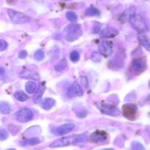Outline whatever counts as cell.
Segmentation results:
<instances>
[{
    "label": "cell",
    "mask_w": 150,
    "mask_h": 150,
    "mask_svg": "<svg viewBox=\"0 0 150 150\" xmlns=\"http://www.w3.org/2000/svg\"><path fill=\"white\" fill-rule=\"evenodd\" d=\"M87 140L86 133L81 134L78 135H73L70 137H64V138H59L56 141H53L50 146L51 148H57V147H63L71 145L77 143H83Z\"/></svg>",
    "instance_id": "cell-1"
},
{
    "label": "cell",
    "mask_w": 150,
    "mask_h": 150,
    "mask_svg": "<svg viewBox=\"0 0 150 150\" xmlns=\"http://www.w3.org/2000/svg\"><path fill=\"white\" fill-rule=\"evenodd\" d=\"M130 24H132V27L139 33H145L148 31L149 28L147 24L146 23L145 20L141 16L132 14L129 18Z\"/></svg>",
    "instance_id": "cell-2"
},
{
    "label": "cell",
    "mask_w": 150,
    "mask_h": 150,
    "mask_svg": "<svg viewBox=\"0 0 150 150\" xmlns=\"http://www.w3.org/2000/svg\"><path fill=\"white\" fill-rule=\"evenodd\" d=\"M8 13L11 21L15 24H24L28 22L30 20V17L27 16V15L14 10H8Z\"/></svg>",
    "instance_id": "cell-3"
},
{
    "label": "cell",
    "mask_w": 150,
    "mask_h": 150,
    "mask_svg": "<svg viewBox=\"0 0 150 150\" xmlns=\"http://www.w3.org/2000/svg\"><path fill=\"white\" fill-rule=\"evenodd\" d=\"M82 35L81 27L79 24H71L66 29V39L69 41H73L78 38Z\"/></svg>",
    "instance_id": "cell-4"
},
{
    "label": "cell",
    "mask_w": 150,
    "mask_h": 150,
    "mask_svg": "<svg viewBox=\"0 0 150 150\" xmlns=\"http://www.w3.org/2000/svg\"><path fill=\"white\" fill-rule=\"evenodd\" d=\"M98 108H99L101 111L105 114L108 115V116H119L121 113L120 110L119 108H116V106L112 105H110V104L107 103H102L98 105Z\"/></svg>",
    "instance_id": "cell-5"
},
{
    "label": "cell",
    "mask_w": 150,
    "mask_h": 150,
    "mask_svg": "<svg viewBox=\"0 0 150 150\" xmlns=\"http://www.w3.org/2000/svg\"><path fill=\"white\" fill-rule=\"evenodd\" d=\"M16 117L18 122L25 123V122H28L33 119V112L29 108H24L16 112Z\"/></svg>",
    "instance_id": "cell-6"
},
{
    "label": "cell",
    "mask_w": 150,
    "mask_h": 150,
    "mask_svg": "<svg viewBox=\"0 0 150 150\" xmlns=\"http://www.w3.org/2000/svg\"><path fill=\"white\" fill-rule=\"evenodd\" d=\"M138 110L136 105L134 104H125L122 107V114L128 119H135L136 112Z\"/></svg>",
    "instance_id": "cell-7"
},
{
    "label": "cell",
    "mask_w": 150,
    "mask_h": 150,
    "mask_svg": "<svg viewBox=\"0 0 150 150\" xmlns=\"http://www.w3.org/2000/svg\"><path fill=\"white\" fill-rule=\"evenodd\" d=\"M68 96L70 98L75 96H81L83 94V91L81 86L77 82H74L68 90Z\"/></svg>",
    "instance_id": "cell-8"
},
{
    "label": "cell",
    "mask_w": 150,
    "mask_h": 150,
    "mask_svg": "<svg viewBox=\"0 0 150 150\" xmlns=\"http://www.w3.org/2000/svg\"><path fill=\"white\" fill-rule=\"evenodd\" d=\"M99 50L105 57H108L112 52V44L110 41H102L99 46Z\"/></svg>",
    "instance_id": "cell-9"
},
{
    "label": "cell",
    "mask_w": 150,
    "mask_h": 150,
    "mask_svg": "<svg viewBox=\"0 0 150 150\" xmlns=\"http://www.w3.org/2000/svg\"><path fill=\"white\" fill-rule=\"evenodd\" d=\"M20 77L22 78L27 79V80H38L40 79L39 75L36 72L30 70V69H26L20 73Z\"/></svg>",
    "instance_id": "cell-10"
},
{
    "label": "cell",
    "mask_w": 150,
    "mask_h": 150,
    "mask_svg": "<svg viewBox=\"0 0 150 150\" xmlns=\"http://www.w3.org/2000/svg\"><path fill=\"white\" fill-rule=\"evenodd\" d=\"M75 126L73 124H66V125H62V126L59 127L55 131L56 135H63L69 133L71 132L74 129Z\"/></svg>",
    "instance_id": "cell-11"
},
{
    "label": "cell",
    "mask_w": 150,
    "mask_h": 150,
    "mask_svg": "<svg viewBox=\"0 0 150 150\" xmlns=\"http://www.w3.org/2000/svg\"><path fill=\"white\" fill-rule=\"evenodd\" d=\"M107 138V134L106 132H103V131H96V132H93L91 136V140L93 142H102V141H105Z\"/></svg>",
    "instance_id": "cell-12"
},
{
    "label": "cell",
    "mask_w": 150,
    "mask_h": 150,
    "mask_svg": "<svg viewBox=\"0 0 150 150\" xmlns=\"http://www.w3.org/2000/svg\"><path fill=\"white\" fill-rule=\"evenodd\" d=\"M119 34V31L112 27H108V28L104 29L101 33V36L102 38H111Z\"/></svg>",
    "instance_id": "cell-13"
},
{
    "label": "cell",
    "mask_w": 150,
    "mask_h": 150,
    "mask_svg": "<svg viewBox=\"0 0 150 150\" xmlns=\"http://www.w3.org/2000/svg\"><path fill=\"white\" fill-rule=\"evenodd\" d=\"M132 67L135 71H141L145 68V63L141 59H135L132 62Z\"/></svg>",
    "instance_id": "cell-14"
},
{
    "label": "cell",
    "mask_w": 150,
    "mask_h": 150,
    "mask_svg": "<svg viewBox=\"0 0 150 150\" xmlns=\"http://www.w3.org/2000/svg\"><path fill=\"white\" fill-rule=\"evenodd\" d=\"M55 105V101L51 98H47L43 101L42 104H41V107L43 109L46 110H49L51 109L54 105Z\"/></svg>",
    "instance_id": "cell-15"
},
{
    "label": "cell",
    "mask_w": 150,
    "mask_h": 150,
    "mask_svg": "<svg viewBox=\"0 0 150 150\" xmlns=\"http://www.w3.org/2000/svg\"><path fill=\"white\" fill-rule=\"evenodd\" d=\"M46 87L44 86H41V87L38 88V90L37 91V92L35 94L34 97H33V101L35 103H39L40 101L41 100V98H42L43 93H44V91H45Z\"/></svg>",
    "instance_id": "cell-16"
},
{
    "label": "cell",
    "mask_w": 150,
    "mask_h": 150,
    "mask_svg": "<svg viewBox=\"0 0 150 150\" xmlns=\"http://www.w3.org/2000/svg\"><path fill=\"white\" fill-rule=\"evenodd\" d=\"M11 111V107L8 102H0V112L2 114H8Z\"/></svg>",
    "instance_id": "cell-17"
},
{
    "label": "cell",
    "mask_w": 150,
    "mask_h": 150,
    "mask_svg": "<svg viewBox=\"0 0 150 150\" xmlns=\"http://www.w3.org/2000/svg\"><path fill=\"white\" fill-rule=\"evenodd\" d=\"M25 88L27 93H33L35 91L36 88H37V85H36V83H34V82H27V83H26Z\"/></svg>",
    "instance_id": "cell-18"
},
{
    "label": "cell",
    "mask_w": 150,
    "mask_h": 150,
    "mask_svg": "<svg viewBox=\"0 0 150 150\" xmlns=\"http://www.w3.org/2000/svg\"><path fill=\"white\" fill-rule=\"evenodd\" d=\"M14 96H15V98L17 100L20 101V102H25V101H27L29 99L28 96L23 91L16 92Z\"/></svg>",
    "instance_id": "cell-19"
},
{
    "label": "cell",
    "mask_w": 150,
    "mask_h": 150,
    "mask_svg": "<svg viewBox=\"0 0 150 150\" xmlns=\"http://www.w3.org/2000/svg\"><path fill=\"white\" fill-rule=\"evenodd\" d=\"M41 143V140L38 138H32L30 139H27L24 141L23 144L24 145H35Z\"/></svg>",
    "instance_id": "cell-20"
},
{
    "label": "cell",
    "mask_w": 150,
    "mask_h": 150,
    "mask_svg": "<svg viewBox=\"0 0 150 150\" xmlns=\"http://www.w3.org/2000/svg\"><path fill=\"white\" fill-rule=\"evenodd\" d=\"M66 67H67V62H66V60H65V59H63V60H62L60 63H57V64L56 65L54 69H55V70L57 71H61L64 70Z\"/></svg>",
    "instance_id": "cell-21"
},
{
    "label": "cell",
    "mask_w": 150,
    "mask_h": 150,
    "mask_svg": "<svg viewBox=\"0 0 150 150\" xmlns=\"http://www.w3.org/2000/svg\"><path fill=\"white\" fill-rule=\"evenodd\" d=\"M139 39L140 41L141 42V44H142V45L144 46L147 50L150 51V42L146 39V38H145L144 36L141 35L139 37Z\"/></svg>",
    "instance_id": "cell-22"
},
{
    "label": "cell",
    "mask_w": 150,
    "mask_h": 150,
    "mask_svg": "<svg viewBox=\"0 0 150 150\" xmlns=\"http://www.w3.org/2000/svg\"><path fill=\"white\" fill-rule=\"evenodd\" d=\"M86 15L88 16H98L99 15V11L95 8H88L86 9Z\"/></svg>",
    "instance_id": "cell-23"
},
{
    "label": "cell",
    "mask_w": 150,
    "mask_h": 150,
    "mask_svg": "<svg viewBox=\"0 0 150 150\" xmlns=\"http://www.w3.org/2000/svg\"><path fill=\"white\" fill-rule=\"evenodd\" d=\"M66 18H68V20L71 21V22H74V21H77V16L75 13L69 11V12L66 13Z\"/></svg>",
    "instance_id": "cell-24"
},
{
    "label": "cell",
    "mask_w": 150,
    "mask_h": 150,
    "mask_svg": "<svg viewBox=\"0 0 150 150\" xmlns=\"http://www.w3.org/2000/svg\"><path fill=\"white\" fill-rule=\"evenodd\" d=\"M34 57L37 60H42L44 58V52L41 50H37L35 52Z\"/></svg>",
    "instance_id": "cell-25"
},
{
    "label": "cell",
    "mask_w": 150,
    "mask_h": 150,
    "mask_svg": "<svg viewBox=\"0 0 150 150\" xmlns=\"http://www.w3.org/2000/svg\"><path fill=\"white\" fill-rule=\"evenodd\" d=\"M70 59L72 62H77L80 60V54L77 51H72L70 54Z\"/></svg>",
    "instance_id": "cell-26"
},
{
    "label": "cell",
    "mask_w": 150,
    "mask_h": 150,
    "mask_svg": "<svg viewBox=\"0 0 150 150\" xmlns=\"http://www.w3.org/2000/svg\"><path fill=\"white\" fill-rule=\"evenodd\" d=\"M132 150H145L144 146L142 144H141L140 143L135 141V142H132Z\"/></svg>",
    "instance_id": "cell-27"
},
{
    "label": "cell",
    "mask_w": 150,
    "mask_h": 150,
    "mask_svg": "<svg viewBox=\"0 0 150 150\" xmlns=\"http://www.w3.org/2000/svg\"><path fill=\"white\" fill-rule=\"evenodd\" d=\"M8 138V133L5 129H0V140L5 141Z\"/></svg>",
    "instance_id": "cell-28"
},
{
    "label": "cell",
    "mask_w": 150,
    "mask_h": 150,
    "mask_svg": "<svg viewBox=\"0 0 150 150\" xmlns=\"http://www.w3.org/2000/svg\"><path fill=\"white\" fill-rule=\"evenodd\" d=\"M8 43L5 40L0 39V52H2L8 48Z\"/></svg>",
    "instance_id": "cell-29"
},
{
    "label": "cell",
    "mask_w": 150,
    "mask_h": 150,
    "mask_svg": "<svg viewBox=\"0 0 150 150\" xmlns=\"http://www.w3.org/2000/svg\"><path fill=\"white\" fill-rule=\"evenodd\" d=\"M27 52L25 51V50H22L19 52L18 54V57H20L21 59H24L25 57H27Z\"/></svg>",
    "instance_id": "cell-30"
},
{
    "label": "cell",
    "mask_w": 150,
    "mask_h": 150,
    "mask_svg": "<svg viewBox=\"0 0 150 150\" xmlns=\"http://www.w3.org/2000/svg\"><path fill=\"white\" fill-rule=\"evenodd\" d=\"M5 73V70H4L3 68L0 67V75H3Z\"/></svg>",
    "instance_id": "cell-31"
},
{
    "label": "cell",
    "mask_w": 150,
    "mask_h": 150,
    "mask_svg": "<svg viewBox=\"0 0 150 150\" xmlns=\"http://www.w3.org/2000/svg\"><path fill=\"white\" fill-rule=\"evenodd\" d=\"M105 150H113V149H106Z\"/></svg>",
    "instance_id": "cell-32"
},
{
    "label": "cell",
    "mask_w": 150,
    "mask_h": 150,
    "mask_svg": "<svg viewBox=\"0 0 150 150\" xmlns=\"http://www.w3.org/2000/svg\"><path fill=\"white\" fill-rule=\"evenodd\" d=\"M8 150H15V149H8Z\"/></svg>",
    "instance_id": "cell-33"
}]
</instances>
